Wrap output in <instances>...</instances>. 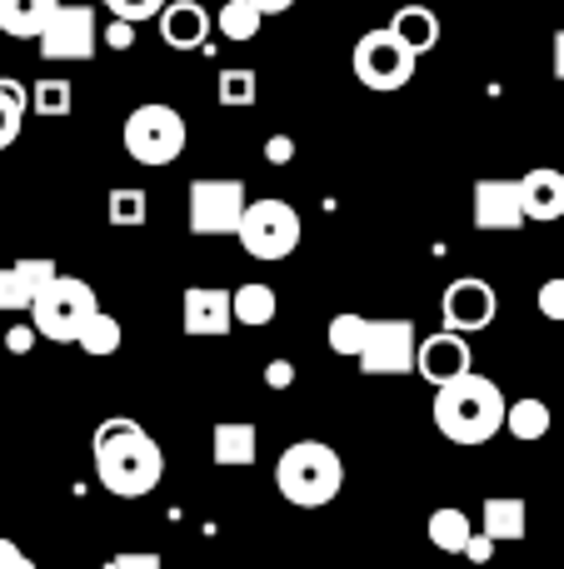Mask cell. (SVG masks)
Instances as JSON below:
<instances>
[{"label": "cell", "mask_w": 564, "mask_h": 569, "mask_svg": "<svg viewBox=\"0 0 564 569\" xmlns=\"http://www.w3.org/2000/svg\"><path fill=\"white\" fill-rule=\"evenodd\" d=\"M185 116L165 100H145L125 116V156L135 166H170V160L185 156Z\"/></svg>", "instance_id": "5b68a950"}, {"label": "cell", "mask_w": 564, "mask_h": 569, "mask_svg": "<svg viewBox=\"0 0 564 569\" xmlns=\"http://www.w3.org/2000/svg\"><path fill=\"white\" fill-rule=\"evenodd\" d=\"M415 320H370V335H365V350L355 355L360 370L385 380V375H405L415 370Z\"/></svg>", "instance_id": "30bf717a"}, {"label": "cell", "mask_w": 564, "mask_h": 569, "mask_svg": "<svg viewBox=\"0 0 564 569\" xmlns=\"http://www.w3.org/2000/svg\"><path fill=\"white\" fill-rule=\"evenodd\" d=\"M275 490L300 510H320L345 490V460L325 440H295L275 465Z\"/></svg>", "instance_id": "3957f363"}, {"label": "cell", "mask_w": 564, "mask_h": 569, "mask_svg": "<svg viewBox=\"0 0 564 569\" xmlns=\"http://www.w3.org/2000/svg\"><path fill=\"white\" fill-rule=\"evenodd\" d=\"M280 310V295L270 290V284L250 280L240 284V290H230V315H235V325H270Z\"/></svg>", "instance_id": "cb8c5ba5"}, {"label": "cell", "mask_w": 564, "mask_h": 569, "mask_svg": "<svg viewBox=\"0 0 564 569\" xmlns=\"http://www.w3.org/2000/svg\"><path fill=\"white\" fill-rule=\"evenodd\" d=\"M490 555H495V540H485V535L475 530V535H470V545H465V560L470 565H485Z\"/></svg>", "instance_id": "ab89813d"}, {"label": "cell", "mask_w": 564, "mask_h": 569, "mask_svg": "<svg viewBox=\"0 0 564 569\" xmlns=\"http://www.w3.org/2000/svg\"><path fill=\"white\" fill-rule=\"evenodd\" d=\"M430 545H435L440 555H465L470 535H475V520H470L465 510H455V505H440L435 515H430Z\"/></svg>", "instance_id": "44dd1931"}, {"label": "cell", "mask_w": 564, "mask_h": 569, "mask_svg": "<svg viewBox=\"0 0 564 569\" xmlns=\"http://www.w3.org/2000/svg\"><path fill=\"white\" fill-rule=\"evenodd\" d=\"M300 236H305V226H300V210L285 206V200H275V196L250 200L245 216H240V230H235V240L245 246V256L250 260H265V266L295 256Z\"/></svg>", "instance_id": "8992f818"}, {"label": "cell", "mask_w": 564, "mask_h": 569, "mask_svg": "<svg viewBox=\"0 0 564 569\" xmlns=\"http://www.w3.org/2000/svg\"><path fill=\"white\" fill-rule=\"evenodd\" d=\"M56 6H70V0H56Z\"/></svg>", "instance_id": "7bdbcfd3"}, {"label": "cell", "mask_w": 564, "mask_h": 569, "mask_svg": "<svg viewBox=\"0 0 564 569\" xmlns=\"http://www.w3.org/2000/svg\"><path fill=\"white\" fill-rule=\"evenodd\" d=\"M265 385H270V390H290V385H295V365H290V360H270L265 365Z\"/></svg>", "instance_id": "74e56055"}, {"label": "cell", "mask_w": 564, "mask_h": 569, "mask_svg": "<svg viewBox=\"0 0 564 569\" xmlns=\"http://www.w3.org/2000/svg\"><path fill=\"white\" fill-rule=\"evenodd\" d=\"M440 315H445V330L455 335H480L495 325L500 315V295L490 280L480 276H460L445 284V295H440Z\"/></svg>", "instance_id": "8fae6325"}, {"label": "cell", "mask_w": 564, "mask_h": 569, "mask_svg": "<svg viewBox=\"0 0 564 569\" xmlns=\"http://www.w3.org/2000/svg\"><path fill=\"white\" fill-rule=\"evenodd\" d=\"M265 160H270V166H290V160H295V140H290V136H270L265 140Z\"/></svg>", "instance_id": "8d00e7d4"}, {"label": "cell", "mask_w": 564, "mask_h": 569, "mask_svg": "<svg viewBox=\"0 0 564 569\" xmlns=\"http://www.w3.org/2000/svg\"><path fill=\"white\" fill-rule=\"evenodd\" d=\"M260 80H255V70H240V66H230V70H220V80H215V96H220V106L225 110H240V106H255V96H260Z\"/></svg>", "instance_id": "4dcf8cb0"}, {"label": "cell", "mask_w": 564, "mask_h": 569, "mask_svg": "<svg viewBox=\"0 0 564 569\" xmlns=\"http://www.w3.org/2000/svg\"><path fill=\"white\" fill-rule=\"evenodd\" d=\"M105 220H110L115 230H125V226L140 230V226L150 220V196H145L140 186H115V190L105 196Z\"/></svg>", "instance_id": "484cf974"}, {"label": "cell", "mask_w": 564, "mask_h": 569, "mask_svg": "<svg viewBox=\"0 0 564 569\" xmlns=\"http://www.w3.org/2000/svg\"><path fill=\"white\" fill-rule=\"evenodd\" d=\"M555 76L564 80V30H555Z\"/></svg>", "instance_id": "b9f144b4"}, {"label": "cell", "mask_w": 564, "mask_h": 569, "mask_svg": "<svg viewBox=\"0 0 564 569\" xmlns=\"http://www.w3.org/2000/svg\"><path fill=\"white\" fill-rule=\"evenodd\" d=\"M390 30H395L415 56H430V50L440 46V16L430 6H400L395 20H390Z\"/></svg>", "instance_id": "ffe728a7"}, {"label": "cell", "mask_w": 564, "mask_h": 569, "mask_svg": "<svg viewBox=\"0 0 564 569\" xmlns=\"http://www.w3.org/2000/svg\"><path fill=\"white\" fill-rule=\"evenodd\" d=\"M120 340H125V330H120V320L115 315H105V310H95L85 320V330L75 335V345L85 355H95V360H105V355H115L120 350Z\"/></svg>", "instance_id": "f1b7e54d"}, {"label": "cell", "mask_w": 564, "mask_h": 569, "mask_svg": "<svg viewBox=\"0 0 564 569\" xmlns=\"http://www.w3.org/2000/svg\"><path fill=\"white\" fill-rule=\"evenodd\" d=\"M260 26H265V16H260L250 0H225V6H220V16H215V30H220L225 40H235V46L255 40Z\"/></svg>", "instance_id": "83f0119b"}, {"label": "cell", "mask_w": 564, "mask_h": 569, "mask_svg": "<svg viewBox=\"0 0 564 569\" xmlns=\"http://www.w3.org/2000/svg\"><path fill=\"white\" fill-rule=\"evenodd\" d=\"M365 335H370V320H365V315H355V310L335 315V320L325 325V340H330V350H335V355H345V360H355V355L365 350Z\"/></svg>", "instance_id": "f546056e"}, {"label": "cell", "mask_w": 564, "mask_h": 569, "mask_svg": "<svg viewBox=\"0 0 564 569\" xmlns=\"http://www.w3.org/2000/svg\"><path fill=\"white\" fill-rule=\"evenodd\" d=\"M505 395H500L495 380L485 375H460V380L440 385L435 390V430L445 435L450 445H485L505 430Z\"/></svg>", "instance_id": "7a4b0ae2"}, {"label": "cell", "mask_w": 564, "mask_h": 569, "mask_svg": "<svg viewBox=\"0 0 564 569\" xmlns=\"http://www.w3.org/2000/svg\"><path fill=\"white\" fill-rule=\"evenodd\" d=\"M550 425H555V415H550L545 400H535V395H525V400L505 405V430L515 435L520 445H535L550 435Z\"/></svg>", "instance_id": "7402d4cb"}, {"label": "cell", "mask_w": 564, "mask_h": 569, "mask_svg": "<svg viewBox=\"0 0 564 569\" xmlns=\"http://www.w3.org/2000/svg\"><path fill=\"white\" fill-rule=\"evenodd\" d=\"M36 340H40L36 325H10V330H6V350L10 355H30V350H36Z\"/></svg>", "instance_id": "e575fe53"}, {"label": "cell", "mask_w": 564, "mask_h": 569, "mask_svg": "<svg viewBox=\"0 0 564 569\" xmlns=\"http://www.w3.org/2000/svg\"><path fill=\"white\" fill-rule=\"evenodd\" d=\"M95 475L115 500H145L165 475V455L135 420H105L95 430Z\"/></svg>", "instance_id": "6da1fadb"}, {"label": "cell", "mask_w": 564, "mask_h": 569, "mask_svg": "<svg viewBox=\"0 0 564 569\" xmlns=\"http://www.w3.org/2000/svg\"><path fill=\"white\" fill-rule=\"evenodd\" d=\"M155 26H160V40H165L170 50H210L215 20H210V10L200 6V0H165Z\"/></svg>", "instance_id": "9a60e30c"}, {"label": "cell", "mask_w": 564, "mask_h": 569, "mask_svg": "<svg viewBox=\"0 0 564 569\" xmlns=\"http://www.w3.org/2000/svg\"><path fill=\"white\" fill-rule=\"evenodd\" d=\"M520 206H525V220H535V226L564 220V170L535 166L520 180Z\"/></svg>", "instance_id": "e0dca14e"}, {"label": "cell", "mask_w": 564, "mask_h": 569, "mask_svg": "<svg viewBox=\"0 0 564 569\" xmlns=\"http://www.w3.org/2000/svg\"><path fill=\"white\" fill-rule=\"evenodd\" d=\"M185 220L190 236H235L240 216H245V180H225V176H200L185 190Z\"/></svg>", "instance_id": "ba28073f"}, {"label": "cell", "mask_w": 564, "mask_h": 569, "mask_svg": "<svg viewBox=\"0 0 564 569\" xmlns=\"http://www.w3.org/2000/svg\"><path fill=\"white\" fill-rule=\"evenodd\" d=\"M525 520H530L525 500H515V495H495V500H485V520H480L475 530L495 545H515V540H525Z\"/></svg>", "instance_id": "d6986e66"}, {"label": "cell", "mask_w": 564, "mask_h": 569, "mask_svg": "<svg viewBox=\"0 0 564 569\" xmlns=\"http://www.w3.org/2000/svg\"><path fill=\"white\" fill-rule=\"evenodd\" d=\"M100 6H105L115 20H130V26H140V20H155L160 16V10H165V0H100Z\"/></svg>", "instance_id": "1f68e13d"}, {"label": "cell", "mask_w": 564, "mask_h": 569, "mask_svg": "<svg viewBox=\"0 0 564 569\" xmlns=\"http://www.w3.org/2000/svg\"><path fill=\"white\" fill-rule=\"evenodd\" d=\"M415 66H420V56L390 26L365 30V36L355 40V50H350V70H355V80L365 90H380V96L405 90L410 80H415Z\"/></svg>", "instance_id": "52a82bcc"}, {"label": "cell", "mask_w": 564, "mask_h": 569, "mask_svg": "<svg viewBox=\"0 0 564 569\" xmlns=\"http://www.w3.org/2000/svg\"><path fill=\"white\" fill-rule=\"evenodd\" d=\"M520 180H475V230H520Z\"/></svg>", "instance_id": "2e32d148"}, {"label": "cell", "mask_w": 564, "mask_h": 569, "mask_svg": "<svg viewBox=\"0 0 564 569\" xmlns=\"http://www.w3.org/2000/svg\"><path fill=\"white\" fill-rule=\"evenodd\" d=\"M26 116H30V86L0 76V150H10L20 140V130H26Z\"/></svg>", "instance_id": "d4e9b609"}, {"label": "cell", "mask_w": 564, "mask_h": 569, "mask_svg": "<svg viewBox=\"0 0 564 569\" xmlns=\"http://www.w3.org/2000/svg\"><path fill=\"white\" fill-rule=\"evenodd\" d=\"M50 10H56V0H0V30L16 40H36Z\"/></svg>", "instance_id": "603a6c76"}, {"label": "cell", "mask_w": 564, "mask_h": 569, "mask_svg": "<svg viewBox=\"0 0 564 569\" xmlns=\"http://www.w3.org/2000/svg\"><path fill=\"white\" fill-rule=\"evenodd\" d=\"M0 569H36V560H30L16 540H6V535H0Z\"/></svg>", "instance_id": "d590c367"}, {"label": "cell", "mask_w": 564, "mask_h": 569, "mask_svg": "<svg viewBox=\"0 0 564 569\" xmlns=\"http://www.w3.org/2000/svg\"><path fill=\"white\" fill-rule=\"evenodd\" d=\"M470 365H475L470 340L455 330H440V335H430V340L415 345V370H420V380L435 385V390L450 380H460V375H470Z\"/></svg>", "instance_id": "4fadbf2b"}, {"label": "cell", "mask_w": 564, "mask_h": 569, "mask_svg": "<svg viewBox=\"0 0 564 569\" xmlns=\"http://www.w3.org/2000/svg\"><path fill=\"white\" fill-rule=\"evenodd\" d=\"M100 46V26H95V6H56L46 20V30L36 36L40 60H90Z\"/></svg>", "instance_id": "9c48e42d"}, {"label": "cell", "mask_w": 564, "mask_h": 569, "mask_svg": "<svg viewBox=\"0 0 564 569\" xmlns=\"http://www.w3.org/2000/svg\"><path fill=\"white\" fill-rule=\"evenodd\" d=\"M260 435L250 420H220L215 430H210V460L220 465V470H245V465H255L260 455Z\"/></svg>", "instance_id": "ac0fdd59"}, {"label": "cell", "mask_w": 564, "mask_h": 569, "mask_svg": "<svg viewBox=\"0 0 564 569\" xmlns=\"http://www.w3.org/2000/svg\"><path fill=\"white\" fill-rule=\"evenodd\" d=\"M105 46L110 50H130V46H135V26H130V20H115V26H105Z\"/></svg>", "instance_id": "f35d334b"}, {"label": "cell", "mask_w": 564, "mask_h": 569, "mask_svg": "<svg viewBox=\"0 0 564 569\" xmlns=\"http://www.w3.org/2000/svg\"><path fill=\"white\" fill-rule=\"evenodd\" d=\"M105 569H165V560H160L155 550H125V555H115Z\"/></svg>", "instance_id": "836d02e7"}, {"label": "cell", "mask_w": 564, "mask_h": 569, "mask_svg": "<svg viewBox=\"0 0 564 569\" xmlns=\"http://www.w3.org/2000/svg\"><path fill=\"white\" fill-rule=\"evenodd\" d=\"M100 310L95 284L75 280V276H56L30 305V325H36L40 340L50 345H75V335L85 330V320Z\"/></svg>", "instance_id": "277c9868"}, {"label": "cell", "mask_w": 564, "mask_h": 569, "mask_svg": "<svg viewBox=\"0 0 564 569\" xmlns=\"http://www.w3.org/2000/svg\"><path fill=\"white\" fill-rule=\"evenodd\" d=\"M250 6H255L260 16H285V10L295 6V0H250Z\"/></svg>", "instance_id": "60d3db41"}, {"label": "cell", "mask_w": 564, "mask_h": 569, "mask_svg": "<svg viewBox=\"0 0 564 569\" xmlns=\"http://www.w3.org/2000/svg\"><path fill=\"white\" fill-rule=\"evenodd\" d=\"M30 110H36V116H46V120L70 116V110H75V86H70V80H60V76L36 80V86H30Z\"/></svg>", "instance_id": "4316f807"}, {"label": "cell", "mask_w": 564, "mask_h": 569, "mask_svg": "<svg viewBox=\"0 0 564 569\" xmlns=\"http://www.w3.org/2000/svg\"><path fill=\"white\" fill-rule=\"evenodd\" d=\"M180 325L195 340H220V335L235 330V315H230V290L220 284H190L180 295Z\"/></svg>", "instance_id": "7c38bea8"}, {"label": "cell", "mask_w": 564, "mask_h": 569, "mask_svg": "<svg viewBox=\"0 0 564 569\" xmlns=\"http://www.w3.org/2000/svg\"><path fill=\"white\" fill-rule=\"evenodd\" d=\"M540 315L545 320H555V325H564V280H545L540 284Z\"/></svg>", "instance_id": "d6a6232c"}, {"label": "cell", "mask_w": 564, "mask_h": 569, "mask_svg": "<svg viewBox=\"0 0 564 569\" xmlns=\"http://www.w3.org/2000/svg\"><path fill=\"white\" fill-rule=\"evenodd\" d=\"M56 260H16V266H0V315H30V305H36V295L46 290L50 280H56Z\"/></svg>", "instance_id": "5bb4252c"}]
</instances>
